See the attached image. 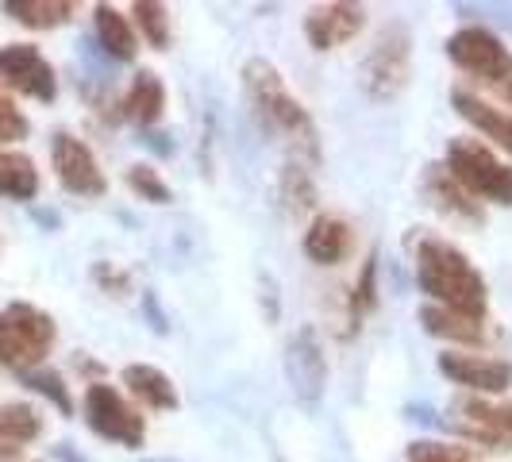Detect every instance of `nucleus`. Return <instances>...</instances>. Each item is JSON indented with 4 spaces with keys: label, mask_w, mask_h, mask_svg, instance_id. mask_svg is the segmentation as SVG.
<instances>
[{
    "label": "nucleus",
    "mask_w": 512,
    "mask_h": 462,
    "mask_svg": "<svg viewBox=\"0 0 512 462\" xmlns=\"http://www.w3.org/2000/svg\"><path fill=\"white\" fill-rule=\"evenodd\" d=\"M128 185L135 197H143V201H151V205H170V201H174V193H170V185L162 181V174H158L154 166H143V162L128 166Z\"/></svg>",
    "instance_id": "bb28decb"
},
{
    "label": "nucleus",
    "mask_w": 512,
    "mask_h": 462,
    "mask_svg": "<svg viewBox=\"0 0 512 462\" xmlns=\"http://www.w3.org/2000/svg\"><path fill=\"white\" fill-rule=\"evenodd\" d=\"M124 385L135 401H143L147 409L170 412L178 409V385L170 382L158 366H147V362H131L124 366Z\"/></svg>",
    "instance_id": "f3484780"
},
{
    "label": "nucleus",
    "mask_w": 512,
    "mask_h": 462,
    "mask_svg": "<svg viewBox=\"0 0 512 462\" xmlns=\"http://www.w3.org/2000/svg\"><path fill=\"white\" fill-rule=\"evenodd\" d=\"M424 197L436 205V212H443L455 224H486L482 201H474L459 181L447 174V166H428V174H424Z\"/></svg>",
    "instance_id": "ddd939ff"
},
{
    "label": "nucleus",
    "mask_w": 512,
    "mask_h": 462,
    "mask_svg": "<svg viewBox=\"0 0 512 462\" xmlns=\"http://www.w3.org/2000/svg\"><path fill=\"white\" fill-rule=\"evenodd\" d=\"M420 324L432 335H439V339H451V343H486L489 339L486 320H474V316H462V312H451V308L439 305L420 308Z\"/></svg>",
    "instance_id": "6ab92c4d"
},
{
    "label": "nucleus",
    "mask_w": 512,
    "mask_h": 462,
    "mask_svg": "<svg viewBox=\"0 0 512 462\" xmlns=\"http://www.w3.org/2000/svg\"><path fill=\"white\" fill-rule=\"evenodd\" d=\"M85 424L101 439H112L120 447H143L147 439V420L131 405L116 385L93 382L85 389Z\"/></svg>",
    "instance_id": "0eeeda50"
},
{
    "label": "nucleus",
    "mask_w": 512,
    "mask_h": 462,
    "mask_svg": "<svg viewBox=\"0 0 512 462\" xmlns=\"http://www.w3.org/2000/svg\"><path fill=\"white\" fill-rule=\"evenodd\" d=\"M124 116L135 120L139 128H151L162 120V112H166V85H162V77L151 74V70H143V74H135L131 81V89L124 93Z\"/></svg>",
    "instance_id": "a211bd4d"
},
{
    "label": "nucleus",
    "mask_w": 512,
    "mask_h": 462,
    "mask_svg": "<svg viewBox=\"0 0 512 462\" xmlns=\"http://www.w3.org/2000/svg\"><path fill=\"white\" fill-rule=\"evenodd\" d=\"M285 374H289L297 405H305L308 412L320 409V397H324V385H328V355L320 347L316 328H301L289 339V347H285Z\"/></svg>",
    "instance_id": "6e6552de"
},
{
    "label": "nucleus",
    "mask_w": 512,
    "mask_h": 462,
    "mask_svg": "<svg viewBox=\"0 0 512 462\" xmlns=\"http://www.w3.org/2000/svg\"><path fill=\"white\" fill-rule=\"evenodd\" d=\"M466 420L474 424V436L486 443H505L512 436V405H486V401H466Z\"/></svg>",
    "instance_id": "5701e85b"
},
{
    "label": "nucleus",
    "mask_w": 512,
    "mask_h": 462,
    "mask_svg": "<svg viewBox=\"0 0 512 462\" xmlns=\"http://www.w3.org/2000/svg\"><path fill=\"white\" fill-rule=\"evenodd\" d=\"M409 462H470V455L459 451V447H451V443L416 439V443H409Z\"/></svg>",
    "instance_id": "c756f323"
},
{
    "label": "nucleus",
    "mask_w": 512,
    "mask_h": 462,
    "mask_svg": "<svg viewBox=\"0 0 512 462\" xmlns=\"http://www.w3.org/2000/svg\"><path fill=\"white\" fill-rule=\"evenodd\" d=\"M0 81L31 101L51 104L58 97V74L47 62V54L35 43H8L0 47Z\"/></svg>",
    "instance_id": "1a4fd4ad"
},
{
    "label": "nucleus",
    "mask_w": 512,
    "mask_h": 462,
    "mask_svg": "<svg viewBox=\"0 0 512 462\" xmlns=\"http://www.w3.org/2000/svg\"><path fill=\"white\" fill-rule=\"evenodd\" d=\"M54 339H58L54 316L39 305L12 301L8 308H0V366L31 374L51 355Z\"/></svg>",
    "instance_id": "7ed1b4c3"
},
{
    "label": "nucleus",
    "mask_w": 512,
    "mask_h": 462,
    "mask_svg": "<svg viewBox=\"0 0 512 462\" xmlns=\"http://www.w3.org/2000/svg\"><path fill=\"white\" fill-rule=\"evenodd\" d=\"M362 24H366V8H362V4H343V0H335V4H316V8L308 12L305 35L316 51H335V47L351 43L362 31Z\"/></svg>",
    "instance_id": "9b49d317"
},
{
    "label": "nucleus",
    "mask_w": 512,
    "mask_h": 462,
    "mask_svg": "<svg viewBox=\"0 0 512 462\" xmlns=\"http://www.w3.org/2000/svg\"><path fill=\"white\" fill-rule=\"evenodd\" d=\"M4 12L31 31H51V27L74 20L77 4H70V0H4Z\"/></svg>",
    "instance_id": "aec40b11"
},
{
    "label": "nucleus",
    "mask_w": 512,
    "mask_h": 462,
    "mask_svg": "<svg viewBox=\"0 0 512 462\" xmlns=\"http://www.w3.org/2000/svg\"><path fill=\"white\" fill-rule=\"evenodd\" d=\"M447 58L474 74L478 81H486L489 89L512 104V51L489 31V27H459L451 39H447Z\"/></svg>",
    "instance_id": "39448f33"
},
{
    "label": "nucleus",
    "mask_w": 512,
    "mask_h": 462,
    "mask_svg": "<svg viewBox=\"0 0 512 462\" xmlns=\"http://www.w3.org/2000/svg\"><path fill=\"white\" fill-rule=\"evenodd\" d=\"M93 278H97V282H101L108 293L116 289V297H120V293H128V285H131L128 274H124V270H116L112 262H97V266H93Z\"/></svg>",
    "instance_id": "7c9ffc66"
},
{
    "label": "nucleus",
    "mask_w": 512,
    "mask_h": 462,
    "mask_svg": "<svg viewBox=\"0 0 512 462\" xmlns=\"http://www.w3.org/2000/svg\"><path fill=\"white\" fill-rule=\"evenodd\" d=\"M282 201H285V208L297 212V216L316 205V181H312V166H308V162H297V158L285 162Z\"/></svg>",
    "instance_id": "b1692460"
},
{
    "label": "nucleus",
    "mask_w": 512,
    "mask_h": 462,
    "mask_svg": "<svg viewBox=\"0 0 512 462\" xmlns=\"http://www.w3.org/2000/svg\"><path fill=\"white\" fill-rule=\"evenodd\" d=\"M362 89L374 101H393L412 77V35L405 24H389L362 62Z\"/></svg>",
    "instance_id": "423d86ee"
},
{
    "label": "nucleus",
    "mask_w": 512,
    "mask_h": 462,
    "mask_svg": "<svg viewBox=\"0 0 512 462\" xmlns=\"http://www.w3.org/2000/svg\"><path fill=\"white\" fill-rule=\"evenodd\" d=\"M451 104L459 108V116L466 120V124H474V128L482 131V139H493L501 151L512 154V116L509 112L493 108L489 101L474 97V93H466V89H455V93H451Z\"/></svg>",
    "instance_id": "dca6fc26"
},
{
    "label": "nucleus",
    "mask_w": 512,
    "mask_h": 462,
    "mask_svg": "<svg viewBox=\"0 0 512 462\" xmlns=\"http://www.w3.org/2000/svg\"><path fill=\"white\" fill-rule=\"evenodd\" d=\"M131 16H135L143 39L151 43L154 51H166V47H170V12H166V4L139 0V4H131Z\"/></svg>",
    "instance_id": "393cba45"
},
{
    "label": "nucleus",
    "mask_w": 512,
    "mask_h": 462,
    "mask_svg": "<svg viewBox=\"0 0 512 462\" xmlns=\"http://www.w3.org/2000/svg\"><path fill=\"white\" fill-rule=\"evenodd\" d=\"M243 89H247V97L255 104L258 124L282 139L285 147H289V158L316 166V158H320L316 124L305 112V104L289 93L282 70L274 62H266V58H251L243 66Z\"/></svg>",
    "instance_id": "f257e3e1"
},
{
    "label": "nucleus",
    "mask_w": 512,
    "mask_h": 462,
    "mask_svg": "<svg viewBox=\"0 0 512 462\" xmlns=\"http://www.w3.org/2000/svg\"><path fill=\"white\" fill-rule=\"evenodd\" d=\"M24 385L27 389H35L39 397H47L62 416H74V397H70V389H66V382H62V374H58V370L39 366V370L24 374Z\"/></svg>",
    "instance_id": "a878e982"
},
{
    "label": "nucleus",
    "mask_w": 512,
    "mask_h": 462,
    "mask_svg": "<svg viewBox=\"0 0 512 462\" xmlns=\"http://www.w3.org/2000/svg\"><path fill=\"white\" fill-rule=\"evenodd\" d=\"M0 197H8V201L39 197V170L24 151H4L0 147Z\"/></svg>",
    "instance_id": "412c9836"
},
{
    "label": "nucleus",
    "mask_w": 512,
    "mask_h": 462,
    "mask_svg": "<svg viewBox=\"0 0 512 462\" xmlns=\"http://www.w3.org/2000/svg\"><path fill=\"white\" fill-rule=\"evenodd\" d=\"M43 436V416L27 401H8L0 405V462L20 459L24 443Z\"/></svg>",
    "instance_id": "2eb2a0df"
},
{
    "label": "nucleus",
    "mask_w": 512,
    "mask_h": 462,
    "mask_svg": "<svg viewBox=\"0 0 512 462\" xmlns=\"http://www.w3.org/2000/svg\"><path fill=\"white\" fill-rule=\"evenodd\" d=\"M374 305H378V258L370 255L362 262V274L359 282H355V293H351V312L362 316V312H370Z\"/></svg>",
    "instance_id": "c85d7f7f"
},
{
    "label": "nucleus",
    "mask_w": 512,
    "mask_h": 462,
    "mask_svg": "<svg viewBox=\"0 0 512 462\" xmlns=\"http://www.w3.org/2000/svg\"><path fill=\"white\" fill-rule=\"evenodd\" d=\"M355 251V231L339 216H316L305 231V255L320 266H339Z\"/></svg>",
    "instance_id": "4468645a"
},
{
    "label": "nucleus",
    "mask_w": 512,
    "mask_h": 462,
    "mask_svg": "<svg viewBox=\"0 0 512 462\" xmlns=\"http://www.w3.org/2000/svg\"><path fill=\"white\" fill-rule=\"evenodd\" d=\"M51 162H54V174L62 181L66 193L74 197H104L108 189V178H104L101 162L89 143H81L77 135L70 131H54L51 139Z\"/></svg>",
    "instance_id": "9d476101"
},
{
    "label": "nucleus",
    "mask_w": 512,
    "mask_h": 462,
    "mask_svg": "<svg viewBox=\"0 0 512 462\" xmlns=\"http://www.w3.org/2000/svg\"><path fill=\"white\" fill-rule=\"evenodd\" d=\"M93 20H97V39H101V47L116 62H131L135 58V31H131L128 16L120 12V8H112V4H97L93 8Z\"/></svg>",
    "instance_id": "4be33fe9"
},
{
    "label": "nucleus",
    "mask_w": 512,
    "mask_h": 462,
    "mask_svg": "<svg viewBox=\"0 0 512 462\" xmlns=\"http://www.w3.org/2000/svg\"><path fill=\"white\" fill-rule=\"evenodd\" d=\"M447 174L459 181L474 201H493V205H512V166L501 162L482 139H451L447 143Z\"/></svg>",
    "instance_id": "20e7f679"
},
{
    "label": "nucleus",
    "mask_w": 512,
    "mask_h": 462,
    "mask_svg": "<svg viewBox=\"0 0 512 462\" xmlns=\"http://www.w3.org/2000/svg\"><path fill=\"white\" fill-rule=\"evenodd\" d=\"M439 374L474 393H505L512 385V362L489 359V355H439Z\"/></svg>",
    "instance_id": "f8f14e48"
},
{
    "label": "nucleus",
    "mask_w": 512,
    "mask_h": 462,
    "mask_svg": "<svg viewBox=\"0 0 512 462\" xmlns=\"http://www.w3.org/2000/svg\"><path fill=\"white\" fill-rule=\"evenodd\" d=\"M31 131V120L16 108V101L8 97V89L0 85V143H20Z\"/></svg>",
    "instance_id": "cd10ccee"
},
{
    "label": "nucleus",
    "mask_w": 512,
    "mask_h": 462,
    "mask_svg": "<svg viewBox=\"0 0 512 462\" xmlns=\"http://www.w3.org/2000/svg\"><path fill=\"white\" fill-rule=\"evenodd\" d=\"M416 282L439 308L486 320V278L455 243H447L439 235H424L416 243Z\"/></svg>",
    "instance_id": "f03ea898"
}]
</instances>
